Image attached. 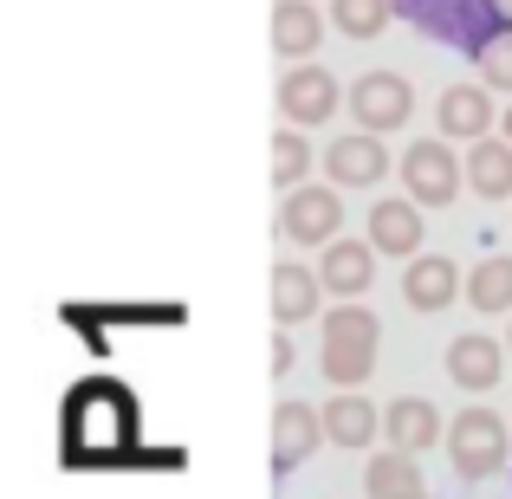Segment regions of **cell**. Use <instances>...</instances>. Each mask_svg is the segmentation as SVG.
Wrapping results in <instances>:
<instances>
[{
	"mask_svg": "<svg viewBox=\"0 0 512 499\" xmlns=\"http://www.w3.org/2000/svg\"><path fill=\"white\" fill-rule=\"evenodd\" d=\"M396 13L415 33L441 39V46H454V52H474V59H487L500 39H512L506 0H396Z\"/></svg>",
	"mask_w": 512,
	"mask_h": 499,
	"instance_id": "cell-1",
	"label": "cell"
},
{
	"mask_svg": "<svg viewBox=\"0 0 512 499\" xmlns=\"http://www.w3.org/2000/svg\"><path fill=\"white\" fill-rule=\"evenodd\" d=\"M506 441H512V422H506V415H493V409H467V415H454V428H448L454 474H461V480H487V474H500V467H506Z\"/></svg>",
	"mask_w": 512,
	"mask_h": 499,
	"instance_id": "cell-2",
	"label": "cell"
},
{
	"mask_svg": "<svg viewBox=\"0 0 512 499\" xmlns=\"http://www.w3.org/2000/svg\"><path fill=\"white\" fill-rule=\"evenodd\" d=\"M402 182H409L415 208H448L461 195V156L441 137H422L415 150H402Z\"/></svg>",
	"mask_w": 512,
	"mask_h": 499,
	"instance_id": "cell-3",
	"label": "cell"
},
{
	"mask_svg": "<svg viewBox=\"0 0 512 499\" xmlns=\"http://www.w3.org/2000/svg\"><path fill=\"white\" fill-rule=\"evenodd\" d=\"M350 111H357V130L383 137V130L409 124L415 91H409V78H402V72H363L357 85H350Z\"/></svg>",
	"mask_w": 512,
	"mask_h": 499,
	"instance_id": "cell-4",
	"label": "cell"
},
{
	"mask_svg": "<svg viewBox=\"0 0 512 499\" xmlns=\"http://www.w3.org/2000/svg\"><path fill=\"white\" fill-rule=\"evenodd\" d=\"M338 78L325 72V65H292L286 78H279V111H286V130H312L325 124L331 111H338Z\"/></svg>",
	"mask_w": 512,
	"mask_h": 499,
	"instance_id": "cell-5",
	"label": "cell"
},
{
	"mask_svg": "<svg viewBox=\"0 0 512 499\" xmlns=\"http://www.w3.org/2000/svg\"><path fill=\"white\" fill-rule=\"evenodd\" d=\"M279 227H286V240H299V247H331V240H338V227H344L338 188H299V195H286Z\"/></svg>",
	"mask_w": 512,
	"mask_h": 499,
	"instance_id": "cell-6",
	"label": "cell"
},
{
	"mask_svg": "<svg viewBox=\"0 0 512 499\" xmlns=\"http://www.w3.org/2000/svg\"><path fill=\"white\" fill-rule=\"evenodd\" d=\"M318 441H325V409H312V402H279V415H273V474L305 467Z\"/></svg>",
	"mask_w": 512,
	"mask_h": 499,
	"instance_id": "cell-7",
	"label": "cell"
},
{
	"mask_svg": "<svg viewBox=\"0 0 512 499\" xmlns=\"http://www.w3.org/2000/svg\"><path fill=\"white\" fill-rule=\"evenodd\" d=\"M325 175L338 188H370V182H383V175H389V150L370 137V130H350V137H338L325 150Z\"/></svg>",
	"mask_w": 512,
	"mask_h": 499,
	"instance_id": "cell-8",
	"label": "cell"
},
{
	"mask_svg": "<svg viewBox=\"0 0 512 499\" xmlns=\"http://www.w3.org/2000/svg\"><path fill=\"white\" fill-rule=\"evenodd\" d=\"M370 253L376 247H363V240H331L325 260H318V286H325L331 299L357 305L363 292H370V279H376V260H370Z\"/></svg>",
	"mask_w": 512,
	"mask_h": 499,
	"instance_id": "cell-9",
	"label": "cell"
},
{
	"mask_svg": "<svg viewBox=\"0 0 512 499\" xmlns=\"http://www.w3.org/2000/svg\"><path fill=\"white\" fill-rule=\"evenodd\" d=\"M454 292H461V266L441 260V253H422V260H409V273H402V299H409L415 312H448Z\"/></svg>",
	"mask_w": 512,
	"mask_h": 499,
	"instance_id": "cell-10",
	"label": "cell"
},
{
	"mask_svg": "<svg viewBox=\"0 0 512 499\" xmlns=\"http://www.w3.org/2000/svg\"><path fill=\"white\" fill-rule=\"evenodd\" d=\"M370 247L389 260H415L422 253V214L415 201H376L370 208Z\"/></svg>",
	"mask_w": 512,
	"mask_h": 499,
	"instance_id": "cell-11",
	"label": "cell"
},
{
	"mask_svg": "<svg viewBox=\"0 0 512 499\" xmlns=\"http://www.w3.org/2000/svg\"><path fill=\"white\" fill-rule=\"evenodd\" d=\"M383 435L396 441V454H422V448H435V441H448V435H441L435 402H422V396L389 402V409H383Z\"/></svg>",
	"mask_w": 512,
	"mask_h": 499,
	"instance_id": "cell-12",
	"label": "cell"
},
{
	"mask_svg": "<svg viewBox=\"0 0 512 499\" xmlns=\"http://www.w3.org/2000/svg\"><path fill=\"white\" fill-rule=\"evenodd\" d=\"M376 428H383V409H370L357 389H338L325 402V441H338V448H370Z\"/></svg>",
	"mask_w": 512,
	"mask_h": 499,
	"instance_id": "cell-13",
	"label": "cell"
},
{
	"mask_svg": "<svg viewBox=\"0 0 512 499\" xmlns=\"http://www.w3.org/2000/svg\"><path fill=\"white\" fill-rule=\"evenodd\" d=\"M318 39H325V20H318L312 0H279V7H273V46H279V59L305 65V52H318Z\"/></svg>",
	"mask_w": 512,
	"mask_h": 499,
	"instance_id": "cell-14",
	"label": "cell"
},
{
	"mask_svg": "<svg viewBox=\"0 0 512 499\" xmlns=\"http://www.w3.org/2000/svg\"><path fill=\"white\" fill-rule=\"evenodd\" d=\"M318 299H325L318 273H305L299 260H279L273 266V318H279V325H305V318L318 312Z\"/></svg>",
	"mask_w": 512,
	"mask_h": 499,
	"instance_id": "cell-15",
	"label": "cell"
},
{
	"mask_svg": "<svg viewBox=\"0 0 512 499\" xmlns=\"http://www.w3.org/2000/svg\"><path fill=\"white\" fill-rule=\"evenodd\" d=\"M441 130H448V137H467V143H487V130H493L487 85H448L441 91Z\"/></svg>",
	"mask_w": 512,
	"mask_h": 499,
	"instance_id": "cell-16",
	"label": "cell"
},
{
	"mask_svg": "<svg viewBox=\"0 0 512 499\" xmlns=\"http://www.w3.org/2000/svg\"><path fill=\"white\" fill-rule=\"evenodd\" d=\"M500 370H506V363H500V344H493V337L474 331V337H454V344H448V376L461 389H474V396L500 383Z\"/></svg>",
	"mask_w": 512,
	"mask_h": 499,
	"instance_id": "cell-17",
	"label": "cell"
},
{
	"mask_svg": "<svg viewBox=\"0 0 512 499\" xmlns=\"http://www.w3.org/2000/svg\"><path fill=\"white\" fill-rule=\"evenodd\" d=\"M467 188L487 201H506L512 195V143L506 137H487L467 150Z\"/></svg>",
	"mask_w": 512,
	"mask_h": 499,
	"instance_id": "cell-18",
	"label": "cell"
},
{
	"mask_svg": "<svg viewBox=\"0 0 512 499\" xmlns=\"http://www.w3.org/2000/svg\"><path fill=\"white\" fill-rule=\"evenodd\" d=\"M363 480H370V499H409V493H428V487H422V467H415V454H396V448L376 454Z\"/></svg>",
	"mask_w": 512,
	"mask_h": 499,
	"instance_id": "cell-19",
	"label": "cell"
},
{
	"mask_svg": "<svg viewBox=\"0 0 512 499\" xmlns=\"http://www.w3.org/2000/svg\"><path fill=\"white\" fill-rule=\"evenodd\" d=\"M467 299H474V312H512V260L506 253H493V260H480L467 273Z\"/></svg>",
	"mask_w": 512,
	"mask_h": 499,
	"instance_id": "cell-20",
	"label": "cell"
},
{
	"mask_svg": "<svg viewBox=\"0 0 512 499\" xmlns=\"http://www.w3.org/2000/svg\"><path fill=\"white\" fill-rule=\"evenodd\" d=\"M325 344L376 350V344H383V318H376L370 305H338V312H325Z\"/></svg>",
	"mask_w": 512,
	"mask_h": 499,
	"instance_id": "cell-21",
	"label": "cell"
},
{
	"mask_svg": "<svg viewBox=\"0 0 512 499\" xmlns=\"http://www.w3.org/2000/svg\"><path fill=\"white\" fill-rule=\"evenodd\" d=\"M305 175H312V137H305V130H279L273 137V182L286 188V195H299Z\"/></svg>",
	"mask_w": 512,
	"mask_h": 499,
	"instance_id": "cell-22",
	"label": "cell"
},
{
	"mask_svg": "<svg viewBox=\"0 0 512 499\" xmlns=\"http://www.w3.org/2000/svg\"><path fill=\"white\" fill-rule=\"evenodd\" d=\"M370 370H376V350H357V344H325V376H331L338 389L370 383Z\"/></svg>",
	"mask_w": 512,
	"mask_h": 499,
	"instance_id": "cell-23",
	"label": "cell"
},
{
	"mask_svg": "<svg viewBox=\"0 0 512 499\" xmlns=\"http://www.w3.org/2000/svg\"><path fill=\"white\" fill-rule=\"evenodd\" d=\"M396 13V0H338V26L350 39H376Z\"/></svg>",
	"mask_w": 512,
	"mask_h": 499,
	"instance_id": "cell-24",
	"label": "cell"
},
{
	"mask_svg": "<svg viewBox=\"0 0 512 499\" xmlns=\"http://www.w3.org/2000/svg\"><path fill=\"white\" fill-rule=\"evenodd\" d=\"M480 85H487V91H512V39H500V46L480 59Z\"/></svg>",
	"mask_w": 512,
	"mask_h": 499,
	"instance_id": "cell-25",
	"label": "cell"
},
{
	"mask_svg": "<svg viewBox=\"0 0 512 499\" xmlns=\"http://www.w3.org/2000/svg\"><path fill=\"white\" fill-rule=\"evenodd\" d=\"M292 363H299V350H292V337H286V331H279V337H273V370H279V376H286V370H292Z\"/></svg>",
	"mask_w": 512,
	"mask_h": 499,
	"instance_id": "cell-26",
	"label": "cell"
},
{
	"mask_svg": "<svg viewBox=\"0 0 512 499\" xmlns=\"http://www.w3.org/2000/svg\"><path fill=\"white\" fill-rule=\"evenodd\" d=\"M500 130H506V143H512V104H506V117H500Z\"/></svg>",
	"mask_w": 512,
	"mask_h": 499,
	"instance_id": "cell-27",
	"label": "cell"
},
{
	"mask_svg": "<svg viewBox=\"0 0 512 499\" xmlns=\"http://www.w3.org/2000/svg\"><path fill=\"white\" fill-rule=\"evenodd\" d=\"M409 499H428V493H409Z\"/></svg>",
	"mask_w": 512,
	"mask_h": 499,
	"instance_id": "cell-28",
	"label": "cell"
},
{
	"mask_svg": "<svg viewBox=\"0 0 512 499\" xmlns=\"http://www.w3.org/2000/svg\"><path fill=\"white\" fill-rule=\"evenodd\" d=\"M506 344H512V337H506Z\"/></svg>",
	"mask_w": 512,
	"mask_h": 499,
	"instance_id": "cell-29",
	"label": "cell"
}]
</instances>
